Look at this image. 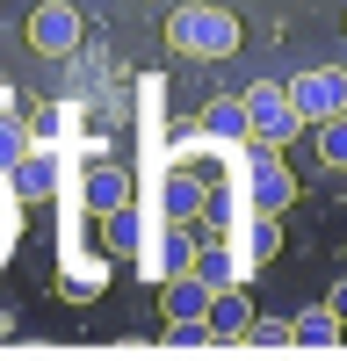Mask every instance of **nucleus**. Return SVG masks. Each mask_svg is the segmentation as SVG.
<instances>
[{
    "instance_id": "1",
    "label": "nucleus",
    "mask_w": 347,
    "mask_h": 361,
    "mask_svg": "<svg viewBox=\"0 0 347 361\" xmlns=\"http://www.w3.org/2000/svg\"><path fill=\"white\" fill-rule=\"evenodd\" d=\"M166 44L181 58H231V51H239V15L188 0V8H174V22H166Z\"/></svg>"
},
{
    "instance_id": "2",
    "label": "nucleus",
    "mask_w": 347,
    "mask_h": 361,
    "mask_svg": "<svg viewBox=\"0 0 347 361\" xmlns=\"http://www.w3.org/2000/svg\"><path fill=\"white\" fill-rule=\"evenodd\" d=\"M297 202V173L282 166V145L275 137H246V209H282Z\"/></svg>"
},
{
    "instance_id": "3",
    "label": "nucleus",
    "mask_w": 347,
    "mask_h": 361,
    "mask_svg": "<svg viewBox=\"0 0 347 361\" xmlns=\"http://www.w3.org/2000/svg\"><path fill=\"white\" fill-rule=\"evenodd\" d=\"M246 116H253V137H275V145H289L304 130V116H297V102H289L282 80H253L246 87Z\"/></svg>"
},
{
    "instance_id": "4",
    "label": "nucleus",
    "mask_w": 347,
    "mask_h": 361,
    "mask_svg": "<svg viewBox=\"0 0 347 361\" xmlns=\"http://www.w3.org/2000/svg\"><path fill=\"white\" fill-rule=\"evenodd\" d=\"M289 102H297L304 123H326V116L347 109V73H340V66H311V73L289 80Z\"/></svg>"
},
{
    "instance_id": "5",
    "label": "nucleus",
    "mask_w": 347,
    "mask_h": 361,
    "mask_svg": "<svg viewBox=\"0 0 347 361\" xmlns=\"http://www.w3.org/2000/svg\"><path fill=\"white\" fill-rule=\"evenodd\" d=\"M29 44H37L44 58H73L80 51V8L73 0H44V8L29 15Z\"/></svg>"
},
{
    "instance_id": "6",
    "label": "nucleus",
    "mask_w": 347,
    "mask_h": 361,
    "mask_svg": "<svg viewBox=\"0 0 347 361\" xmlns=\"http://www.w3.org/2000/svg\"><path fill=\"white\" fill-rule=\"evenodd\" d=\"M210 333H217V347H239L246 340V325H253V296H246V282H231V289H210Z\"/></svg>"
},
{
    "instance_id": "7",
    "label": "nucleus",
    "mask_w": 347,
    "mask_h": 361,
    "mask_svg": "<svg viewBox=\"0 0 347 361\" xmlns=\"http://www.w3.org/2000/svg\"><path fill=\"white\" fill-rule=\"evenodd\" d=\"M210 311V282L195 275V267H181V275H166L159 282V318L174 325V318H202Z\"/></svg>"
},
{
    "instance_id": "8",
    "label": "nucleus",
    "mask_w": 347,
    "mask_h": 361,
    "mask_svg": "<svg viewBox=\"0 0 347 361\" xmlns=\"http://www.w3.org/2000/svg\"><path fill=\"white\" fill-rule=\"evenodd\" d=\"M289 333H297V347H304V354H333V347H347V325H340V311H333V304L297 311V318H289Z\"/></svg>"
},
{
    "instance_id": "9",
    "label": "nucleus",
    "mask_w": 347,
    "mask_h": 361,
    "mask_svg": "<svg viewBox=\"0 0 347 361\" xmlns=\"http://www.w3.org/2000/svg\"><path fill=\"white\" fill-rule=\"evenodd\" d=\"M87 209H95V217H109V209H123L130 202V173L123 166H109V159H87Z\"/></svg>"
},
{
    "instance_id": "10",
    "label": "nucleus",
    "mask_w": 347,
    "mask_h": 361,
    "mask_svg": "<svg viewBox=\"0 0 347 361\" xmlns=\"http://www.w3.org/2000/svg\"><path fill=\"white\" fill-rule=\"evenodd\" d=\"M202 137H231V145H246V137H253L246 94H210V102H202Z\"/></svg>"
},
{
    "instance_id": "11",
    "label": "nucleus",
    "mask_w": 347,
    "mask_h": 361,
    "mask_svg": "<svg viewBox=\"0 0 347 361\" xmlns=\"http://www.w3.org/2000/svg\"><path fill=\"white\" fill-rule=\"evenodd\" d=\"M195 275L210 282V289H231V282H246V275H253V260H239L224 238H202V246H195Z\"/></svg>"
},
{
    "instance_id": "12",
    "label": "nucleus",
    "mask_w": 347,
    "mask_h": 361,
    "mask_svg": "<svg viewBox=\"0 0 347 361\" xmlns=\"http://www.w3.org/2000/svg\"><path fill=\"white\" fill-rule=\"evenodd\" d=\"M210 202V173H166V224H195Z\"/></svg>"
},
{
    "instance_id": "13",
    "label": "nucleus",
    "mask_w": 347,
    "mask_h": 361,
    "mask_svg": "<svg viewBox=\"0 0 347 361\" xmlns=\"http://www.w3.org/2000/svg\"><path fill=\"white\" fill-rule=\"evenodd\" d=\"M8 173H15V195H29V202H44V195L58 188V166H51V159L37 152V145H29V152H22V159H15Z\"/></svg>"
},
{
    "instance_id": "14",
    "label": "nucleus",
    "mask_w": 347,
    "mask_h": 361,
    "mask_svg": "<svg viewBox=\"0 0 347 361\" xmlns=\"http://www.w3.org/2000/svg\"><path fill=\"white\" fill-rule=\"evenodd\" d=\"M275 253H282V217H275V209H253V217H246V260L260 267Z\"/></svg>"
},
{
    "instance_id": "15",
    "label": "nucleus",
    "mask_w": 347,
    "mask_h": 361,
    "mask_svg": "<svg viewBox=\"0 0 347 361\" xmlns=\"http://www.w3.org/2000/svg\"><path fill=\"white\" fill-rule=\"evenodd\" d=\"M102 238H109V253H138V209H130V202L109 209V217H102Z\"/></svg>"
},
{
    "instance_id": "16",
    "label": "nucleus",
    "mask_w": 347,
    "mask_h": 361,
    "mask_svg": "<svg viewBox=\"0 0 347 361\" xmlns=\"http://www.w3.org/2000/svg\"><path fill=\"white\" fill-rule=\"evenodd\" d=\"M246 347H260V354H289V347H297V333H289L282 318H253V325H246Z\"/></svg>"
},
{
    "instance_id": "17",
    "label": "nucleus",
    "mask_w": 347,
    "mask_h": 361,
    "mask_svg": "<svg viewBox=\"0 0 347 361\" xmlns=\"http://www.w3.org/2000/svg\"><path fill=\"white\" fill-rule=\"evenodd\" d=\"M311 130H318V159H326V166H347V109L326 116V123H311Z\"/></svg>"
},
{
    "instance_id": "18",
    "label": "nucleus",
    "mask_w": 347,
    "mask_h": 361,
    "mask_svg": "<svg viewBox=\"0 0 347 361\" xmlns=\"http://www.w3.org/2000/svg\"><path fill=\"white\" fill-rule=\"evenodd\" d=\"M29 145H37V130H22V123H8V116H0V166H15Z\"/></svg>"
},
{
    "instance_id": "19",
    "label": "nucleus",
    "mask_w": 347,
    "mask_h": 361,
    "mask_svg": "<svg viewBox=\"0 0 347 361\" xmlns=\"http://www.w3.org/2000/svg\"><path fill=\"white\" fill-rule=\"evenodd\" d=\"M326 304H333V311H340V325H347V275L333 282V296H326Z\"/></svg>"
}]
</instances>
